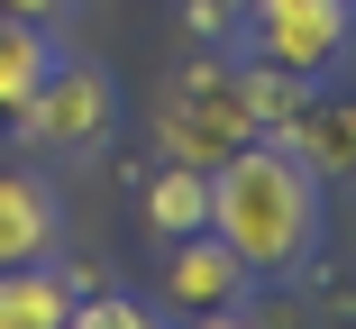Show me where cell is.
I'll return each instance as SVG.
<instances>
[{"instance_id": "30bf717a", "label": "cell", "mask_w": 356, "mask_h": 329, "mask_svg": "<svg viewBox=\"0 0 356 329\" xmlns=\"http://www.w3.org/2000/svg\"><path fill=\"white\" fill-rule=\"evenodd\" d=\"M147 220H156V238L210 229V174H201V165H165V174L147 183Z\"/></svg>"}, {"instance_id": "52a82bcc", "label": "cell", "mask_w": 356, "mask_h": 329, "mask_svg": "<svg viewBox=\"0 0 356 329\" xmlns=\"http://www.w3.org/2000/svg\"><path fill=\"white\" fill-rule=\"evenodd\" d=\"M165 293H174L183 311H229V302L247 293V266H238L210 229H192V238H174V256H165Z\"/></svg>"}, {"instance_id": "277c9868", "label": "cell", "mask_w": 356, "mask_h": 329, "mask_svg": "<svg viewBox=\"0 0 356 329\" xmlns=\"http://www.w3.org/2000/svg\"><path fill=\"white\" fill-rule=\"evenodd\" d=\"M247 19H256V55L302 83L338 74L356 46V0H247Z\"/></svg>"}, {"instance_id": "7a4b0ae2", "label": "cell", "mask_w": 356, "mask_h": 329, "mask_svg": "<svg viewBox=\"0 0 356 329\" xmlns=\"http://www.w3.org/2000/svg\"><path fill=\"white\" fill-rule=\"evenodd\" d=\"M156 138H165V165H220L229 147H247L256 138V119H247V101H238V74L229 64H183V74L165 83V101H156Z\"/></svg>"}, {"instance_id": "ba28073f", "label": "cell", "mask_w": 356, "mask_h": 329, "mask_svg": "<svg viewBox=\"0 0 356 329\" xmlns=\"http://www.w3.org/2000/svg\"><path fill=\"white\" fill-rule=\"evenodd\" d=\"M74 311V275L37 256V266H0V329H64Z\"/></svg>"}, {"instance_id": "8fae6325", "label": "cell", "mask_w": 356, "mask_h": 329, "mask_svg": "<svg viewBox=\"0 0 356 329\" xmlns=\"http://www.w3.org/2000/svg\"><path fill=\"white\" fill-rule=\"evenodd\" d=\"M302 92H311V83H302V74H283V64H265V55L238 74V101H247V119H256V138H274V128L302 110Z\"/></svg>"}, {"instance_id": "5b68a950", "label": "cell", "mask_w": 356, "mask_h": 329, "mask_svg": "<svg viewBox=\"0 0 356 329\" xmlns=\"http://www.w3.org/2000/svg\"><path fill=\"white\" fill-rule=\"evenodd\" d=\"M64 247V202L28 165H0V266H37Z\"/></svg>"}, {"instance_id": "2e32d148", "label": "cell", "mask_w": 356, "mask_h": 329, "mask_svg": "<svg viewBox=\"0 0 356 329\" xmlns=\"http://www.w3.org/2000/svg\"><path fill=\"white\" fill-rule=\"evenodd\" d=\"M229 10H247V0H229Z\"/></svg>"}, {"instance_id": "4fadbf2b", "label": "cell", "mask_w": 356, "mask_h": 329, "mask_svg": "<svg viewBox=\"0 0 356 329\" xmlns=\"http://www.w3.org/2000/svg\"><path fill=\"white\" fill-rule=\"evenodd\" d=\"M183 28L210 46V37H229V28H238V10H229V0H183Z\"/></svg>"}, {"instance_id": "8992f818", "label": "cell", "mask_w": 356, "mask_h": 329, "mask_svg": "<svg viewBox=\"0 0 356 329\" xmlns=\"http://www.w3.org/2000/svg\"><path fill=\"white\" fill-rule=\"evenodd\" d=\"M320 183H356V101L347 92H302V110L274 128Z\"/></svg>"}, {"instance_id": "3957f363", "label": "cell", "mask_w": 356, "mask_h": 329, "mask_svg": "<svg viewBox=\"0 0 356 329\" xmlns=\"http://www.w3.org/2000/svg\"><path fill=\"white\" fill-rule=\"evenodd\" d=\"M110 119H119V83L101 74V64H46V83L19 101V138L28 147H46V156H74V147H101L110 138Z\"/></svg>"}, {"instance_id": "6da1fadb", "label": "cell", "mask_w": 356, "mask_h": 329, "mask_svg": "<svg viewBox=\"0 0 356 329\" xmlns=\"http://www.w3.org/2000/svg\"><path fill=\"white\" fill-rule=\"evenodd\" d=\"M210 238H220L247 284H283L311 266L320 247V174L283 147V138H247L210 165Z\"/></svg>"}, {"instance_id": "9a60e30c", "label": "cell", "mask_w": 356, "mask_h": 329, "mask_svg": "<svg viewBox=\"0 0 356 329\" xmlns=\"http://www.w3.org/2000/svg\"><path fill=\"white\" fill-rule=\"evenodd\" d=\"M192 329H256V320H229V311H192Z\"/></svg>"}, {"instance_id": "5bb4252c", "label": "cell", "mask_w": 356, "mask_h": 329, "mask_svg": "<svg viewBox=\"0 0 356 329\" xmlns=\"http://www.w3.org/2000/svg\"><path fill=\"white\" fill-rule=\"evenodd\" d=\"M0 10H10V19H28V28H55L74 0H0Z\"/></svg>"}, {"instance_id": "9c48e42d", "label": "cell", "mask_w": 356, "mask_h": 329, "mask_svg": "<svg viewBox=\"0 0 356 329\" xmlns=\"http://www.w3.org/2000/svg\"><path fill=\"white\" fill-rule=\"evenodd\" d=\"M46 64H55V37L0 10V119H19V101L46 83Z\"/></svg>"}, {"instance_id": "7c38bea8", "label": "cell", "mask_w": 356, "mask_h": 329, "mask_svg": "<svg viewBox=\"0 0 356 329\" xmlns=\"http://www.w3.org/2000/svg\"><path fill=\"white\" fill-rule=\"evenodd\" d=\"M64 329H165L147 302H128V293H74V311H64Z\"/></svg>"}]
</instances>
